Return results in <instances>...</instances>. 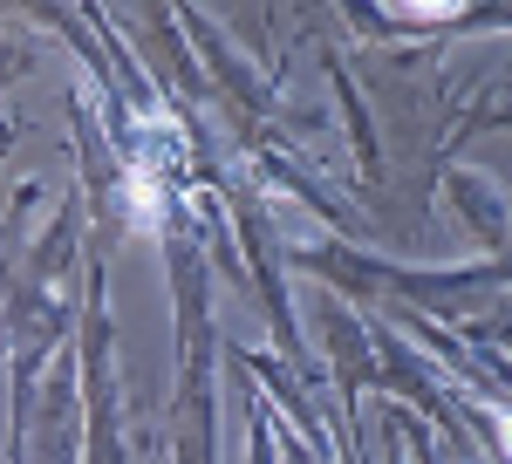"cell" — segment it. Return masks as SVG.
I'll return each instance as SVG.
<instances>
[{
  "label": "cell",
  "instance_id": "obj_1",
  "mask_svg": "<svg viewBox=\"0 0 512 464\" xmlns=\"http://www.w3.org/2000/svg\"><path fill=\"white\" fill-rule=\"evenodd\" d=\"M301 267H315L328 287H349V294H403L410 308H437L458 314L478 308L492 287H512V253H492V260H465V267H396V260H376V253H349V246H308L294 253Z\"/></svg>",
  "mask_w": 512,
  "mask_h": 464
},
{
  "label": "cell",
  "instance_id": "obj_2",
  "mask_svg": "<svg viewBox=\"0 0 512 464\" xmlns=\"http://www.w3.org/2000/svg\"><path fill=\"white\" fill-rule=\"evenodd\" d=\"M171 253V287H178V458L212 464V280L205 253L185 232H164Z\"/></svg>",
  "mask_w": 512,
  "mask_h": 464
},
{
  "label": "cell",
  "instance_id": "obj_3",
  "mask_svg": "<svg viewBox=\"0 0 512 464\" xmlns=\"http://www.w3.org/2000/svg\"><path fill=\"white\" fill-rule=\"evenodd\" d=\"M444 192H451V205H458V219H465L492 253L512 239V198L499 192L492 178H478V171H451V178H444Z\"/></svg>",
  "mask_w": 512,
  "mask_h": 464
},
{
  "label": "cell",
  "instance_id": "obj_4",
  "mask_svg": "<svg viewBox=\"0 0 512 464\" xmlns=\"http://www.w3.org/2000/svg\"><path fill=\"white\" fill-rule=\"evenodd\" d=\"M21 35H28V28H21ZM21 35H0V89L35 69V41H21Z\"/></svg>",
  "mask_w": 512,
  "mask_h": 464
},
{
  "label": "cell",
  "instance_id": "obj_5",
  "mask_svg": "<svg viewBox=\"0 0 512 464\" xmlns=\"http://www.w3.org/2000/svg\"><path fill=\"white\" fill-rule=\"evenodd\" d=\"M253 464H274V444H267V424H253Z\"/></svg>",
  "mask_w": 512,
  "mask_h": 464
},
{
  "label": "cell",
  "instance_id": "obj_6",
  "mask_svg": "<svg viewBox=\"0 0 512 464\" xmlns=\"http://www.w3.org/2000/svg\"><path fill=\"white\" fill-rule=\"evenodd\" d=\"M7 144H14V123H7V116H0V151H7Z\"/></svg>",
  "mask_w": 512,
  "mask_h": 464
},
{
  "label": "cell",
  "instance_id": "obj_7",
  "mask_svg": "<svg viewBox=\"0 0 512 464\" xmlns=\"http://www.w3.org/2000/svg\"><path fill=\"white\" fill-rule=\"evenodd\" d=\"M485 123H506V130H512V110H492V116H485Z\"/></svg>",
  "mask_w": 512,
  "mask_h": 464
},
{
  "label": "cell",
  "instance_id": "obj_8",
  "mask_svg": "<svg viewBox=\"0 0 512 464\" xmlns=\"http://www.w3.org/2000/svg\"><path fill=\"white\" fill-rule=\"evenodd\" d=\"M158 464H164V458H158Z\"/></svg>",
  "mask_w": 512,
  "mask_h": 464
}]
</instances>
